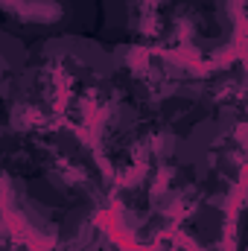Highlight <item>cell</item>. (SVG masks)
Returning <instances> with one entry per match:
<instances>
[{
  "label": "cell",
  "mask_w": 248,
  "mask_h": 251,
  "mask_svg": "<svg viewBox=\"0 0 248 251\" xmlns=\"http://www.w3.org/2000/svg\"><path fill=\"white\" fill-rule=\"evenodd\" d=\"M56 3H62V0H56Z\"/></svg>",
  "instance_id": "obj_1"
}]
</instances>
